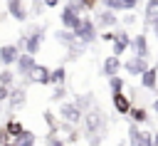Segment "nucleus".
<instances>
[{
	"label": "nucleus",
	"instance_id": "f257e3e1",
	"mask_svg": "<svg viewBox=\"0 0 158 146\" xmlns=\"http://www.w3.org/2000/svg\"><path fill=\"white\" fill-rule=\"evenodd\" d=\"M84 129H86V136H101V131L106 129V116L99 106H91L89 111H84Z\"/></svg>",
	"mask_w": 158,
	"mask_h": 146
},
{
	"label": "nucleus",
	"instance_id": "f03ea898",
	"mask_svg": "<svg viewBox=\"0 0 158 146\" xmlns=\"http://www.w3.org/2000/svg\"><path fill=\"white\" fill-rule=\"evenodd\" d=\"M74 35H77V40H79L81 45H91V42L99 37V32H96V22H94L91 17H81V22L74 27Z\"/></svg>",
	"mask_w": 158,
	"mask_h": 146
},
{
	"label": "nucleus",
	"instance_id": "7ed1b4c3",
	"mask_svg": "<svg viewBox=\"0 0 158 146\" xmlns=\"http://www.w3.org/2000/svg\"><path fill=\"white\" fill-rule=\"evenodd\" d=\"M128 146H153V136L148 131H141L138 124H128Z\"/></svg>",
	"mask_w": 158,
	"mask_h": 146
},
{
	"label": "nucleus",
	"instance_id": "20e7f679",
	"mask_svg": "<svg viewBox=\"0 0 158 146\" xmlns=\"http://www.w3.org/2000/svg\"><path fill=\"white\" fill-rule=\"evenodd\" d=\"M148 67H151V64H148V57H138V54H131V57L123 62V69H126V74H131V77H141Z\"/></svg>",
	"mask_w": 158,
	"mask_h": 146
},
{
	"label": "nucleus",
	"instance_id": "39448f33",
	"mask_svg": "<svg viewBox=\"0 0 158 146\" xmlns=\"http://www.w3.org/2000/svg\"><path fill=\"white\" fill-rule=\"evenodd\" d=\"M59 119L67 121V124H79V121L84 119V111H81L74 101H64V104L59 106Z\"/></svg>",
	"mask_w": 158,
	"mask_h": 146
},
{
	"label": "nucleus",
	"instance_id": "423d86ee",
	"mask_svg": "<svg viewBox=\"0 0 158 146\" xmlns=\"http://www.w3.org/2000/svg\"><path fill=\"white\" fill-rule=\"evenodd\" d=\"M42 42H44V27H35L30 35H25V52L27 54H37Z\"/></svg>",
	"mask_w": 158,
	"mask_h": 146
},
{
	"label": "nucleus",
	"instance_id": "0eeeda50",
	"mask_svg": "<svg viewBox=\"0 0 158 146\" xmlns=\"http://www.w3.org/2000/svg\"><path fill=\"white\" fill-rule=\"evenodd\" d=\"M111 54H116V57H121L128 47H131V35L121 27V30H114V40H111Z\"/></svg>",
	"mask_w": 158,
	"mask_h": 146
},
{
	"label": "nucleus",
	"instance_id": "6e6552de",
	"mask_svg": "<svg viewBox=\"0 0 158 146\" xmlns=\"http://www.w3.org/2000/svg\"><path fill=\"white\" fill-rule=\"evenodd\" d=\"M94 22H96V27H101V30L116 27V25H118V12H114V10H109V7H104V10H99V12H96Z\"/></svg>",
	"mask_w": 158,
	"mask_h": 146
},
{
	"label": "nucleus",
	"instance_id": "1a4fd4ad",
	"mask_svg": "<svg viewBox=\"0 0 158 146\" xmlns=\"http://www.w3.org/2000/svg\"><path fill=\"white\" fill-rule=\"evenodd\" d=\"M111 104H114V109H116V114L118 116H128V111H131V99H128V94H123V92H111Z\"/></svg>",
	"mask_w": 158,
	"mask_h": 146
},
{
	"label": "nucleus",
	"instance_id": "9d476101",
	"mask_svg": "<svg viewBox=\"0 0 158 146\" xmlns=\"http://www.w3.org/2000/svg\"><path fill=\"white\" fill-rule=\"evenodd\" d=\"M15 64H17V74L25 77V79H30V74H32V69H35L37 62H35V54H27V52L22 54V52H20V57H17Z\"/></svg>",
	"mask_w": 158,
	"mask_h": 146
},
{
	"label": "nucleus",
	"instance_id": "9b49d317",
	"mask_svg": "<svg viewBox=\"0 0 158 146\" xmlns=\"http://www.w3.org/2000/svg\"><path fill=\"white\" fill-rule=\"evenodd\" d=\"M7 12H10V17H15L17 22H25V20L30 17V10H27L25 0H7Z\"/></svg>",
	"mask_w": 158,
	"mask_h": 146
},
{
	"label": "nucleus",
	"instance_id": "f8f14e48",
	"mask_svg": "<svg viewBox=\"0 0 158 146\" xmlns=\"http://www.w3.org/2000/svg\"><path fill=\"white\" fill-rule=\"evenodd\" d=\"M17 57H20V47L17 45H0V64L2 67L15 64Z\"/></svg>",
	"mask_w": 158,
	"mask_h": 146
},
{
	"label": "nucleus",
	"instance_id": "ddd939ff",
	"mask_svg": "<svg viewBox=\"0 0 158 146\" xmlns=\"http://www.w3.org/2000/svg\"><path fill=\"white\" fill-rule=\"evenodd\" d=\"M131 49H133V54H138V57H148V54H151L146 32H138L136 37H131Z\"/></svg>",
	"mask_w": 158,
	"mask_h": 146
},
{
	"label": "nucleus",
	"instance_id": "4468645a",
	"mask_svg": "<svg viewBox=\"0 0 158 146\" xmlns=\"http://www.w3.org/2000/svg\"><path fill=\"white\" fill-rule=\"evenodd\" d=\"M118 69H123V62H121V57H116V54H109L106 59H104V64H101V74L109 79V77H114V74H118Z\"/></svg>",
	"mask_w": 158,
	"mask_h": 146
},
{
	"label": "nucleus",
	"instance_id": "2eb2a0df",
	"mask_svg": "<svg viewBox=\"0 0 158 146\" xmlns=\"http://www.w3.org/2000/svg\"><path fill=\"white\" fill-rule=\"evenodd\" d=\"M104 7L114 10V12H131L138 7V0H101Z\"/></svg>",
	"mask_w": 158,
	"mask_h": 146
},
{
	"label": "nucleus",
	"instance_id": "dca6fc26",
	"mask_svg": "<svg viewBox=\"0 0 158 146\" xmlns=\"http://www.w3.org/2000/svg\"><path fill=\"white\" fill-rule=\"evenodd\" d=\"M59 22H62V27H67V30H74L79 22H81V15H77L74 10H69L67 5L62 7V12H59Z\"/></svg>",
	"mask_w": 158,
	"mask_h": 146
},
{
	"label": "nucleus",
	"instance_id": "f3484780",
	"mask_svg": "<svg viewBox=\"0 0 158 146\" xmlns=\"http://www.w3.org/2000/svg\"><path fill=\"white\" fill-rule=\"evenodd\" d=\"M141 87L143 89H158V67H148L141 74Z\"/></svg>",
	"mask_w": 158,
	"mask_h": 146
},
{
	"label": "nucleus",
	"instance_id": "a211bd4d",
	"mask_svg": "<svg viewBox=\"0 0 158 146\" xmlns=\"http://www.w3.org/2000/svg\"><path fill=\"white\" fill-rule=\"evenodd\" d=\"M49 67H44V64H35V69H32V74H30V79L32 82H37V84H49Z\"/></svg>",
	"mask_w": 158,
	"mask_h": 146
},
{
	"label": "nucleus",
	"instance_id": "6ab92c4d",
	"mask_svg": "<svg viewBox=\"0 0 158 146\" xmlns=\"http://www.w3.org/2000/svg\"><path fill=\"white\" fill-rule=\"evenodd\" d=\"M7 101H10V106H12V109H20V106L27 101V92H25L22 87H15V89H10Z\"/></svg>",
	"mask_w": 158,
	"mask_h": 146
},
{
	"label": "nucleus",
	"instance_id": "aec40b11",
	"mask_svg": "<svg viewBox=\"0 0 158 146\" xmlns=\"http://www.w3.org/2000/svg\"><path fill=\"white\" fill-rule=\"evenodd\" d=\"M143 20H146V25H151V22H156V20H158V0H146Z\"/></svg>",
	"mask_w": 158,
	"mask_h": 146
},
{
	"label": "nucleus",
	"instance_id": "412c9836",
	"mask_svg": "<svg viewBox=\"0 0 158 146\" xmlns=\"http://www.w3.org/2000/svg\"><path fill=\"white\" fill-rule=\"evenodd\" d=\"M12 141H15V146H35V144H37V136H35L32 131L25 129V131H22L20 136H15Z\"/></svg>",
	"mask_w": 158,
	"mask_h": 146
},
{
	"label": "nucleus",
	"instance_id": "4be33fe9",
	"mask_svg": "<svg viewBox=\"0 0 158 146\" xmlns=\"http://www.w3.org/2000/svg\"><path fill=\"white\" fill-rule=\"evenodd\" d=\"M128 116H131L133 124H146V121H148V111H146L143 106H131Z\"/></svg>",
	"mask_w": 158,
	"mask_h": 146
},
{
	"label": "nucleus",
	"instance_id": "5701e85b",
	"mask_svg": "<svg viewBox=\"0 0 158 146\" xmlns=\"http://www.w3.org/2000/svg\"><path fill=\"white\" fill-rule=\"evenodd\" d=\"M64 82H67V69L59 64L57 69L49 72V84H64Z\"/></svg>",
	"mask_w": 158,
	"mask_h": 146
},
{
	"label": "nucleus",
	"instance_id": "b1692460",
	"mask_svg": "<svg viewBox=\"0 0 158 146\" xmlns=\"http://www.w3.org/2000/svg\"><path fill=\"white\" fill-rule=\"evenodd\" d=\"M5 129H7V134L15 139V136H20L22 131H25V126L17 121V119H7V124H5Z\"/></svg>",
	"mask_w": 158,
	"mask_h": 146
},
{
	"label": "nucleus",
	"instance_id": "393cba45",
	"mask_svg": "<svg viewBox=\"0 0 158 146\" xmlns=\"http://www.w3.org/2000/svg\"><path fill=\"white\" fill-rule=\"evenodd\" d=\"M15 77H17V72H12V69H0V84L2 87H12L15 84Z\"/></svg>",
	"mask_w": 158,
	"mask_h": 146
},
{
	"label": "nucleus",
	"instance_id": "a878e982",
	"mask_svg": "<svg viewBox=\"0 0 158 146\" xmlns=\"http://www.w3.org/2000/svg\"><path fill=\"white\" fill-rule=\"evenodd\" d=\"M74 104H77V106H79L81 111H89V106L94 104V97H91V94H84V97H77V99H74Z\"/></svg>",
	"mask_w": 158,
	"mask_h": 146
},
{
	"label": "nucleus",
	"instance_id": "bb28decb",
	"mask_svg": "<svg viewBox=\"0 0 158 146\" xmlns=\"http://www.w3.org/2000/svg\"><path fill=\"white\" fill-rule=\"evenodd\" d=\"M69 10H74L77 15H81V12H86V5H84V0H67L64 2Z\"/></svg>",
	"mask_w": 158,
	"mask_h": 146
},
{
	"label": "nucleus",
	"instance_id": "cd10ccee",
	"mask_svg": "<svg viewBox=\"0 0 158 146\" xmlns=\"http://www.w3.org/2000/svg\"><path fill=\"white\" fill-rule=\"evenodd\" d=\"M109 89H111V92H123V79H121L118 74L109 77Z\"/></svg>",
	"mask_w": 158,
	"mask_h": 146
},
{
	"label": "nucleus",
	"instance_id": "c85d7f7f",
	"mask_svg": "<svg viewBox=\"0 0 158 146\" xmlns=\"http://www.w3.org/2000/svg\"><path fill=\"white\" fill-rule=\"evenodd\" d=\"M64 97H67V87H64V84H54V92H52L49 99H52V101H62Z\"/></svg>",
	"mask_w": 158,
	"mask_h": 146
},
{
	"label": "nucleus",
	"instance_id": "c756f323",
	"mask_svg": "<svg viewBox=\"0 0 158 146\" xmlns=\"http://www.w3.org/2000/svg\"><path fill=\"white\" fill-rule=\"evenodd\" d=\"M44 124L49 126V131H59V124H57V116H54V114H52L49 109L44 111Z\"/></svg>",
	"mask_w": 158,
	"mask_h": 146
},
{
	"label": "nucleus",
	"instance_id": "7c9ffc66",
	"mask_svg": "<svg viewBox=\"0 0 158 146\" xmlns=\"http://www.w3.org/2000/svg\"><path fill=\"white\" fill-rule=\"evenodd\" d=\"M47 146H67V141L59 139L57 131H49V134H47Z\"/></svg>",
	"mask_w": 158,
	"mask_h": 146
},
{
	"label": "nucleus",
	"instance_id": "2f4dec72",
	"mask_svg": "<svg viewBox=\"0 0 158 146\" xmlns=\"http://www.w3.org/2000/svg\"><path fill=\"white\" fill-rule=\"evenodd\" d=\"M123 25H136V15H133V10H131L128 15H123Z\"/></svg>",
	"mask_w": 158,
	"mask_h": 146
},
{
	"label": "nucleus",
	"instance_id": "473e14b6",
	"mask_svg": "<svg viewBox=\"0 0 158 146\" xmlns=\"http://www.w3.org/2000/svg\"><path fill=\"white\" fill-rule=\"evenodd\" d=\"M7 97H10V87H2L0 84V101H7Z\"/></svg>",
	"mask_w": 158,
	"mask_h": 146
},
{
	"label": "nucleus",
	"instance_id": "72a5a7b5",
	"mask_svg": "<svg viewBox=\"0 0 158 146\" xmlns=\"http://www.w3.org/2000/svg\"><path fill=\"white\" fill-rule=\"evenodd\" d=\"M5 141H10V134H7V129H5V126H0V146H2Z\"/></svg>",
	"mask_w": 158,
	"mask_h": 146
},
{
	"label": "nucleus",
	"instance_id": "f704fd0d",
	"mask_svg": "<svg viewBox=\"0 0 158 146\" xmlns=\"http://www.w3.org/2000/svg\"><path fill=\"white\" fill-rule=\"evenodd\" d=\"M101 40H104V42H111V40H114V30H106V32L101 35Z\"/></svg>",
	"mask_w": 158,
	"mask_h": 146
},
{
	"label": "nucleus",
	"instance_id": "c9c22d12",
	"mask_svg": "<svg viewBox=\"0 0 158 146\" xmlns=\"http://www.w3.org/2000/svg\"><path fill=\"white\" fill-rule=\"evenodd\" d=\"M96 2H99V0H84V5H86V10H94V7H96Z\"/></svg>",
	"mask_w": 158,
	"mask_h": 146
},
{
	"label": "nucleus",
	"instance_id": "e433bc0d",
	"mask_svg": "<svg viewBox=\"0 0 158 146\" xmlns=\"http://www.w3.org/2000/svg\"><path fill=\"white\" fill-rule=\"evenodd\" d=\"M89 141H91V146H99L101 144V136H89Z\"/></svg>",
	"mask_w": 158,
	"mask_h": 146
},
{
	"label": "nucleus",
	"instance_id": "4c0bfd02",
	"mask_svg": "<svg viewBox=\"0 0 158 146\" xmlns=\"http://www.w3.org/2000/svg\"><path fill=\"white\" fill-rule=\"evenodd\" d=\"M44 5H47V7H57V5H59V0H44Z\"/></svg>",
	"mask_w": 158,
	"mask_h": 146
},
{
	"label": "nucleus",
	"instance_id": "58836bf2",
	"mask_svg": "<svg viewBox=\"0 0 158 146\" xmlns=\"http://www.w3.org/2000/svg\"><path fill=\"white\" fill-rule=\"evenodd\" d=\"M151 27H153V37L158 40V20H156V22H151Z\"/></svg>",
	"mask_w": 158,
	"mask_h": 146
},
{
	"label": "nucleus",
	"instance_id": "ea45409f",
	"mask_svg": "<svg viewBox=\"0 0 158 146\" xmlns=\"http://www.w3.org/2000/svg\"><path fill=\"white\" fill-rule=\"evenodd\" d=\"M153 111H156V114H158V97H156V99H153Z\"/></svg>",
	"mask_w": 158,
	"mask_h": 146
},
{
	"label": "nucleus",
	"instance_id": "a19ab883",
	"mask_svg": "<svg viewBox=\"0 0 158 146\" xmlns=\"http://www.w3.org/2000/svg\"><path fill=\"white\" fill-rule=\"evenodd\" d=\"M153 146H158V131L153 134Z\"/></svg>",
	"mask_w": 158,
	"mask_h": 146
},
{
	"label": "nucleus",
	"instance_id": "79ce46f5",
	"mask_svg": "<svg viewBox=\"0 0 158 146\" xmlns=\"http://www.w3.org/2000/svg\"><path fill=\"white\" fill-rule=\"evenodd\" d=\"M2 146H15V141H5V144H2Z\"/></svg>",
	"mask_w": 158,
	"mask_h": 146
},
{
	"label": "nucleus",
	"instance_id": "37998d69",
	"mask_svg": "<svg viewBox=\"0 0 158 146\" xmlns=\"http://www.w3.org/2000/svg\"><path fill=\"white\" fill-rule=\"evenodd\" d=\"M118 146H128V144H118Z\"/></svg>",
	"mask_w": 158,
	"mask_h": 146
}]
</instances>
